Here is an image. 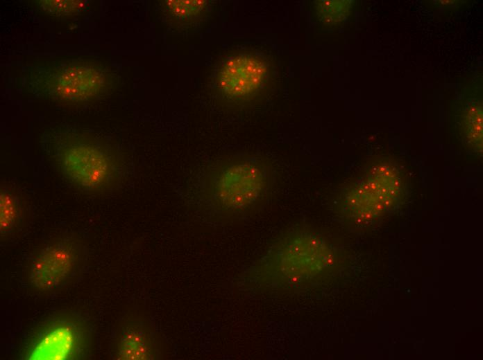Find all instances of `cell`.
Returning a JSON list of instances; mask_svg holds the SVG:
<instances>
[{"label":"cell","mask_w":483,"mask_h":360,"mask_svg":"<svg viewBox=\"0 0 483 360\" xmlns=\"http://www.w3.org/2000/svg\"><path fill=\"white\" fill-rule=\"evenodd\" d=\"M44 145L56 170L76 188L90 194L116 189L128 169L119 153L103 141L78 131L48 134Z\"/></svg>","instance_id":"obj_1"},{"label":"cell","mask_w":483,"mask_h":360,"mask_svg":"<svg viewBox=\"0 0 483 360\" xmlns=\"http://www.w3.org/2000/svg\"><path fill=\"white\" fill-rule=\"evenodd\" d=\"M271 185V172L265 163L243 158L210 169L202 180L201 191L215 207L240 212L260 201Z\"/></svg>","instance_id":"obj_2"},{"label":"cell","mask_w":483,"mask_h":360,"mask_svg":"<svg viewBox=\"0 0 483 360\" xmlns=\"http://www.w3.org/2000/svg\"><path fill=\"white\" fill-rule=\"evenodd\" d=\"M31 84L36 93L52 99L84 102L96 98L105 89L104 71L91 63L71 62L33 71Z\"/></svg>","instance_id":"obj_3"},{"label":"cell","mask_w":483,"mask_h":360,"mask_svg":"<svg viewBox=\"0 0 483 360\" xmlns=\"http://www.w3.org/2000/svg\"><path fill=\"white\" fill-rule=\"evenodd\" d=\"M401 191L397 168L383 161L370 168L345 191L343 208L355 223L365 224L396 203Z\"/></svg>","instance_id":"obj_4"},{"label":"cell","mask_w":483,"mask_h":360,"mask_svg":"<svg viewBox=\"0 0 483 360\" xmlns=\"http://www.w3.org/2000/svg\"><path fill=\"white\" fill-rule=\"evenodd\" d=\"M85 325L78 320L59 316L46 321L28 343L26 359L69 360L80 359L87 346Z\"/></svg>","instance_id":"obj_5"},{"label":"cell","mask_w":483,"mask_h":360,"mask_svg":"<svg viewBox=\"0 0 483 360\" xmlns=\"http://www.w3.org/2000/svg\"><path fill=\"white\" fill-rule=\"evenodd\" d=\"M269 77L267 61L259 55L240 53L228 58L221 66L217 87L227 98L247 100L266 86Z\"/></svg>","instance_id":"obj_6"},{"label":"cell","mask_w":483,"mask_h":360,"mask_svg":"<svg viewBox=\"0 0 483 360\" xmlns=\"http://www.w3.org/2000/svg\"><path fill=\"white\" fill-rule=\"evenodd\" d=\"M80 253V246L72 238L61 239L46 245L32 261L31 285L38 291L58 288L73 273Z\"/></svg>","instance_id":"obj_7"},{"label":"cell","mask_w":483,"mask_h":360,"mask_svg":"<svg viewBox=\"0 0 483 360\" xmlns=\"http://www.w3.org/2000/svg\"><path fill=\"white\" fill-rule=\"evenodd\" d=\"M155 345L150 331L142 324L128 325L119 335L116 346V357L121 360L152 359Z\"/></svg>","instance_id":"obj_8"},{"label":"cell","mask_w":483,"mask_h":360,"mask_svg":"<svg viewBox=\"0 0 483 360\" xmlns=\"http://www.w3.org/2000/svg\"><path fill=\"white\" fill-rule=\"evenodd\" d=\"M26 215L24 198L13 187L0 188V233L1 240L12 237L21 228Z\"/></svg>","instance_id":"obj_9"},{"label":"cell","mask_w":483,"mask_h":360,"mask_svg":"<svg viewBox=\"0 0 483 360\" xmlns=\"http://www.w3.org/2000/svg\"><path fill=\"white\" fill-rule=\"evenodd\" d=\"M165 14L178 25H190L201 19L210 8L204 0H169L163 7Z\"/></svg>","instance_id":"obj_10"},{"label":"cell","mask_w":483,"mask_h":360,"mask_svg":"<svg viewBox=\"0 0 483 360\" xmlns=\"http://www.w3.org/2000/svg\"><path fill=\"white\" fill-rule=\"evenodd\" d=\"M314 3L320 21L326 25H337L348 16L352 3L350 1H318Z\"/></svg>","instance_id":"obj_11"},{"label":"cell","mask_w":483,"mask_h":360,"mask_svg":"<svg viewBox=\"0 0 483 360\" xmlns=\"http://www.w3.org/2000/svg\"><path fill=\"white\" fill-rule=\"evenodd\" d=\"M39 8L44 12L57 17H72L80 13L84 9L85 3L83 1H40Z\"/></svg>","instance_id":"obj_12"},{"label":"cell","mask_w":483,"mask_h":360,"mask_svg":"<svg viewBox=\"0 0 483 360\" xmlns=\"http://www.w3.org/2000/svg\"><path fill=\"white\" fill-rule=\"evenodd\" d=\"M482 104L473 102L466 114L465 123L467 126L466 136L468 142L475 144V147H479L482 150Z\"/></svg>","instance_id":"obj_13"}]
</instances>
